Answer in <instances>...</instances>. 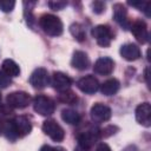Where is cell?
I'll return each instance as SVG.
<instances>
[{"mask_svg": "<svg viewBox=\"0 0 151 151\" xmlns=\"http://www.w3.org/2000/svg\"><path fill=\"white\" fill-rule=\"evenodd\" d=\"M6 103L12 109H24L31 103V96L25 91H14L7 96Z\"/></svg>", "mask_w": 151, "mask_h": 151, "instance_id": "cell-5", "label": "cell"}, {"mask_svg": "<svg viewBox=\"0 0 151 151\" xmlns=\"http://www.w3.org/2000/svg\"><path fill=\"white\" fill-rule=\"evenodd\" d=\"M40 151H54V147H52L50 145H42L40 147Z\"/></svg>", "mask_w": 151, "mask_h": 151, "instance_id": "cell-30", "label": "cell"}, {"mask_svg": "<svg viewBox=\"0 0 151 151\" xmlns=\"http://www.w3.org/2000/svg\"><path fill=\"white\" fill-rule=\"evenodd\" d=\"M54 151H66L64 147H60V146H58V147H54Z\"/></svg>", "mask_w": 151, "mask_h": 151, "instance_id": "cell-33", "label": "cell"}, {"mask_svg": "<svg viewBox=\"0 0 151 151\" xmlns=\"http://www.w3.org/2000/svg\"><path fill=\"white\" fill-rule=\"evenodd\" d=\"M129 5L137 7L139 11H143L147 17H150V2H144V1H137V2H129Z\"/></svg>", "mask_w": 151, "mask_h": 151, "instance_id": "cell-23", "label": "cell"}, {"mask_svg": "<svg viewBox=\"0 0 151 151\" xmlns=\"http://www.w3.org/2000/svg\"><path fill=\"white\" fill-rule=\"evenodd\" d=\"M4 124H5V123H2V122L0 120V134L4 132Z\"/></svg>", "mask_w": 151, "mask_h": 151, "instance_id": "cell-32", "label": "cell"}, {"mask_svg": "<svg viewBox=\"0 0 151 151\" xmlns=\"http://www.w3.org/2000/svg\"><path fill=\"white\" fill-rule=\"evenodd\" d=\"M99 130H97L96 127L87 125V127L85 130H80L77 133V140L79 144V147L84 149V150H90L99 139Z\"/></svg>", "mask_w": 151, "mask_h": 151, "instance_id": "cell-2", "label": "cell"}, {"mask_svg": "<svg viewBox=\"0 0 151 151\" xmlns=\"http://www.w3.org/2000/svg\"><path fill=\"white\" fill-rule=\"evenodd\" d=\"M124 151H138V149H137L134 145H129Z\"/></svg>", "mask_w": 151, "mask_h": 151, "instance_id": "cell-31", "label": "cell"}, {"mask_svg": "<svg viewBox=\"0 0 151 151\" xmlns=\"http://www.w3.org/2000/svg\"><path fill=\"white\" fill-rule=\"evenodd\" d=\"M117 130H118V127H117V126L109 125V126L104 127L103 130H99V136H100V137H104V138H107V137H110V136L114 134Z\"/></svg>", "mask_w": 151, "mask_h": 151, "instance_id": "cell-25", "label": "cell"}, {"mask_svg": "<svg viewBox=\"0 0 151 151\" xmlns=\"http://www.w3.org/2000/svg\"><path fill=\"white\" fill-rule=\"evenodd\" d=\"M61 118L65 123L70 125H77L80 122V114L72 109H64L61 111Z\"/></svg>", "mask_w": 151, "mask_h": 151, "instance_id": "cell-19", "label": "cell"}, {"mask_svg": "<svg viewBox=\"0 0 151 151\" xmlns=\"http://www.w3.org/2000/svg\"><path fill=\"white\" fill-rule=\"evenodd\" d=\"M74 151H86V150H84V149H81V147H79V146H78V147H77Z\"/></svg>", "mask_w": 151, "mask_h": 151, "instance_id": "cell-34", "label": "cell"}, {"mask_svg": "<svg viewBox=\"0 0 151 151\" xmlns=\"http://www.w3.org/2000/svg\"><path fill=\"white\" fill-rule=\"evenodd\" d=\"M136 120L145 126L149 127L151 125V106L149 103H142L136 109Z\"/></svg>", "mask_w": 151, "mask_h": 151, "instance_id": "cell-10", "label": "cell"}, {"mask_svg": "<svg viewBox=\"0 0 151 151\" xmlns=\"http://www.w3.org/2000/svg\"><path fill=\"white\" fill-rule=\"evenodd\" d=\"M67 6L66 1H61V0H54V1H48V7L53 11H60L64 7Z\"/></svg>", "mask_w": 151, "mask_h": 151, "instance_id": "cell-26", "label": "cell"}, {"mask_svg": "<svg viewBox=\"0 0 151 151\" xmlns=\"http://www.w3.org/2000/svg\"><path fill=\"white\" fill-rule=\"evenodd\" d=\"M15 6V1L13 0H0V9L2 12H12Z\"/></svg>", "mask_w": 151, "mask_h": 151, "instance_id": "cell-24", "label": "cell"}, {"mask_svg": "<svg viewBox=\"0 0 151 151\" xmlns=\"http://www.w3.org/2000/svg\"><path fill=\"white\" fill-rule=\"evenodd\" d=\"M131 32L132 34L134 35V38L142 42V44H145L147 40H149V32H147V27H146V24L143 21V20H136L131 26Z\"/></svg>", "mask_w": 151, "mask_h": 151, "instance_id": "cell-13", "label": "cell"}, {"mask_svg": "<svg viewBox=\"0 0 151 151\" xmlns=\"http://www.w3.org/2000/svg\"><path fill=\"white\" fill-rule=\"evenodd\" d=\"M51 83H52L53 87L57 91L64 92V91L70 90V87L72 85V79L67 74H65L63 72H54L53 76H52Z\"/></svg>", "mask_w": 151, "mask_h": 151, "instance_id": "cell-11", "label": "cell"}, {"mask_svg": "<svg viewBox=\"0 0 151 151\" xmlns=\"http://www.w3.org/2000/svg\"><path fill=\"white\" fill-rule=\"evenodd\" d=\"M33 109L37 113L41 116H50L54 112L55 104L50 97L45 94H38L33 99Z\"/></svg>", "mask_w": 151, "mask_h": 151, "instance_id": "cell-3", "label": "cell"}, {"mask_svg": "<svg viewBox=\"0 0 151 151\" xmlns=\"http://www.w3.org/2000/svg\"><path fill=\"white\" fill-rule=\"evenodd\" d=\"M99 87H100V92L104 96H113L118 92L120 84L116 78H111V79L105 80Z\"/></svg>", "mask_w": 151, "mask_h": 151, "instance_id": "cell-17", "label": "cell"}, {"mask_svg": "<svg viewBox=\"0 0 151 151\" xmlns=\"http://www.w3.org/2000/svg\"><path fill=\"white\" fill-rule=\"evenodd\" d=\"M2 71L8 76V77H18L20 74V67L18 64L12 60V59H5L2 61Z\"/></svg>", "mask_w": 151, "mask_h": 151, "instance_id": "cell-18", "label": "cell"}, {"mask_svg": "<svg viewBox=\"0 0 151 151\" xmlns=\"http://www.w3.org/2000/svg\"><path fill=\"white\" fill-rule=\"evenodd\" d=\"M70 32H71V34L78 40V41H84L85 40V38H86V33H85V29H84V27L80 25V24H78V22H74V24H72L71 26H70Z\"/></svg>", "mask_w": 151, "mask_h": 151, "instance_id": "cell-20", "label": "cell"}, {"mask_svg": "<svg viewBox=\"0 0 151 151\" xmlns=\"http://www.w3.org/2000/svg\"><path fill=\"white\" fill-rule=\"evenodd\" d=\"M12 80L11 77H8L4 71H0V88H6L11 85Z\"/></svg>", "mask_w": 151, "mask_h": 151, "instance_id": "cell-27", "label": "cell"}, {"mask_svg": "<svg viewBox=\"0 0 151 151\" xmlns=\"http://www.w3.org/2000/svg\"><path fill=\"white\" fill-rule=\"evenodd\" d=\"M58 100L64 103V104H68V105H72V104H76L78 98L77 96L74 94L73 91L71 90H67V91H64V92H60L59 96H58Z\"/></svg>", "mask_w": 151, "mask_h": 151, "instance_id": "cell-21", "label": "cell"}, {"mask_svg": "<svg viewBox=\"0 0 151 151\" xmlns=\"http://www.w3.org/2000/svg\"><path fill=\"white\" fill-rule=\"evenodd\" d=\"M42 131H44L45 134H47L54 142H61L65 138V131H64V129L54 119H47V120H45L42 123Z\"/></svg>", "mask_w": 151, "mask_h": 151, "instance_id": "cell-6", "label": "cell"}, {"mask_svg": "<svg viewBox=\"0 0 151 151\" xmlns=\"http://www.w3.org/2000/svg\"><path fill=\"white\" fill-rule=\"evenodd\" d=\"M111 109L105 105V104H101V103H97L94 104L92 107H91V111H90V116H91V119L99 124V123H104V122H107L110 118H111Z\"/></svg>", "mask_w": 151, "mask_h": 151, "instance_id": "cell-7", "label": "cell"}, {"mask_svg": "<svg viewBox=\"0 0 151 151\" xmlns=\"http://www.w3.org/2000/svg\"><path fill=\"white\" fill-rule=\"evenodd\" d=\"M91 6H92V11H93L96 14H100V13H103V12L105 11V4H104L103 1H99V0L93 1V2L91 4Z\"/></svg>", "mask_w": 151, "mask_h": 151, "instance_id": "cell-28", "label": "cell"}, {"mask_svg": "<svg viewBox=\"0 0 151 151\" xmlns=\"http://www.w3.org/2000/svg\"><path fill=\"white\" fill-rule=\"evenodd\" d=\"M99 81L98 79L92 76V74H87L83 78H80L78 81H77V87L84 92V93H87V94H92V93H96L99 88Z\"/></svg>", "mask_w": 151, "mask_h": 151, "instance_id": "cell-9", "label": "cell"}, {"mask_svg": "<svg viewBox=\"0 0 151 151\" xmlns=\"http://www.w3.org/2000/svg\"><path fill=\"white\" fill-rule=\"evenodd\" d=\"M114 68V61L109 57H101L97 59L93 65V71L100 76H109Z\"/></svg>", "mask_w": 151, "mask_h": 151, "instance_id": "cell-12", "label": "cell"}, {"mask_svg": "<svg viewBox=\"0 0 151 151\" xmlns=\"http://www.w3.org/2000/svg\"><path fill=\"white\" fill-rule=\"evenodd\" d=\"M0 105H1V94H0Z\"/></svg>", "mask_w": 151, "mask_h": 151, "instance_id": "cell-35", "label": "cell"}, {"mask_svg": "<svg viewBox=\"0 0 151 151\" xmlns=\"http://www.w3.org/2000/svg\"><path fill=\"white\" fill-rule=\"evenodd\" d=\"M120 55L127 60V61H134L137 59L140 58L142 53H140V48L136 45V44H125V45H122L120 50Z\"/></svg>", "mask_w": 151, "mask_h": 151, "instance_id": "cell-14", "label": "cell"}, {"mask_svg": "<svg viewBox=\"0 0 151 151\" xmlns=\"http://www.w3.org/2000/svg\"><path fill=\"white\" fill-rule=\"evenodd\" d=\"M50 83V76L46 68L42 67H38L35 68L32 74L29 76V84L38 90H41L44 87H46Z\"/></svg>", "mask_w": 151, "mask_h": 151, "instance_id": "cell-8", "label": "cell"}, {"mask_svg": "<svg viewBox=\"0 0 151 151\" xmlns=\"http://www.w3.org/2000/svg\"><path fill=\"white\" fill-rule=\"evenodd\" d=\"M96 151H111V147H110L106 143H100V144L97 146Z\"/></svg>", "mask_w": 151, "mask_h": 151, "instance_id": "cell-29", "label": "cell"}, {"mask_svg": "<svg viewBox=\"0 0 151 151\" xmlns=\"http://www.w3.org/2000/svg\"><path fill=\"white\" fill-rule=\"evenodd\" d=\"M113 19L123 28L130 27L129 21H127V9L123 4H114L113 5Z\"/></svg>", "mask_w": 151, "mask_h": 151, "instance_id": "cell-15", "label": "cell"}, {"mask_svg": "<svg viewBox=\"0 0 151 151\" xmlns=\"http://www.w3.org/2000/svg\"><path fill=\"white\" fill-rule=\"evenodd\" d=\"M71 65L79 71H84L90 66V59L84 51H76L72 55Z\"/></svg>", "mask_w": 151, "mask_h": 151, "instance_id": "cell-16", "label": "cell"}, {"mask_svg": "<svg viewBox=\"0 0 151 151\" xmlns=\"http://www.w3.org/2000/svg\"><path fill=\"white\" fill-rule=\"evenodd\" d=\"M92 37L96 39L97 44L101 47H109L111 40L113 39V33L107 25H98L92 28L91 31Z\"/></svg>", "mask_w": 151, "mask_h": 151, "instance_id": "cell-4", "label": "cell"}, {"mask_svg": "<svg viewBox=\"0 0 151 151\" xmlns=\"http://www.w3.org/2000/svg\"><path fill=\"white\" fill-rule=\"evenodd\" d=\"M39 25L41 29L50 37H58L64 29L61 20L53 14H42L39 19Z\"/></svg>", "mask_w": 151, "mask_h": 151, "instance_id": "cell-1", "label": "cell"}, {"mask_svg": "<svg viewBox=\"0 0 151 151\" xmlns=\"http://www.w3.org/2000/svg\"><path fill=\"white\" fill-rule=\"evenodd\" d=\"M12 114H13V111L8 105H0V120L1 122H8V118H11Z\"/></svg>", "mask_w": 151, "mask_h": 151, "instance_id": "cell-22", "label": "cell"}]
</instances>
